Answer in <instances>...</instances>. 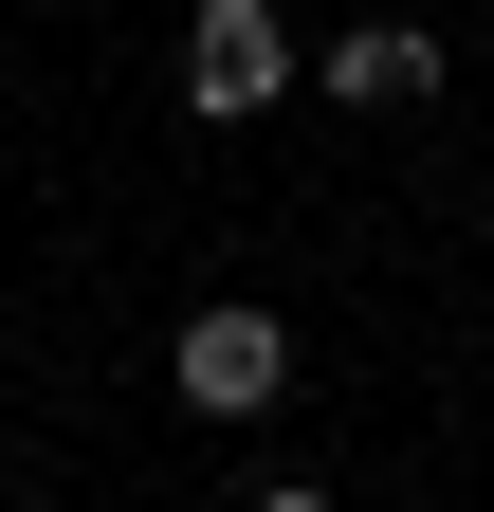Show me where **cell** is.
I'll return each mask as SVG.
<instances>
[{"instance_id":"6da1fadb","label":"cell","mask_w":494,"mask_h":512,"mask_svg":"<svg viewBox=\"0 0 494 512\" xmlns=\"http://www.w3.org/2000/svg\"><path fill=\"white\" fill-rule=\"evenodd\" d=\"M183 92H202L220 128L275 110V92H293V19H275V0H202V19H183Z\"/></svg>"},{"instance_id":"7a4b0ae2","label":"cell","mask_w":494,"mask_h":512,"mask_svg":"<svg viewBox=\"0 0 494 512\" xmlns=\"http://www.w3.org/2000/svg\"><path fill=\"white\" fill-rule=\"evenodd\" d=\"M183 403H202V421H257L275 403V384H293V330H275V311H183Z\"/></svg>"},{"instance_id":"3957f363","label":"cell","mask_w":494,"mask_h":512,"mask_svg":"<svg viewBox=\"0 0 494 512\" xmlns=\"http://www.w3.org/2000/svg\"><path fill=\"white\" fill-rule=\"evenodd\" d=\"M330 92H366V110L440 92V37H421V19H348V37H330Z\"/></svg>"},{"instance_id":"277c9868","label":"cell","mask_w":494,"mask_h":512,"mask_svg":"<svg viewBox=\"0 0 494 512\" xmlns=\"http://www.w3.org/2000/svg\"><path fill=\"white\" fill-rule=\"evenodd\" d=\"M257 512H330V494H257Z\"/></svg>"}]
</instances>
